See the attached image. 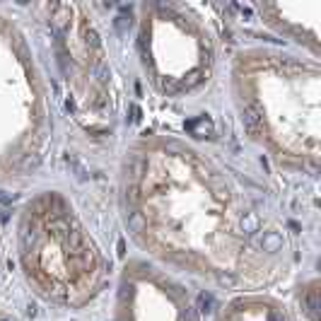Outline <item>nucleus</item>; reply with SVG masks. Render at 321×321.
<instances>
[{"mask_svg": "<svg viewBox=\"0 0 321 321\" xmlns=\"http://www.w3.org/2000/svg\"><path fill=\"white\" fill-rule=\"evenodd\" d=\"M113 206L135 254L222 297L275 290L295 273V239L275 203L184 133L123 138Z\"/></svg>", "mask_w": 321, "mask_h": 321, "instance_id": "1", "label": "nucleus"}, {"mask_svg": "<svg viewBox=\"0 0 321 321\" xmlns=\"http://www.w3.org/2000/svg\"><path fill=\"white\" fill-rule=\"evenodd\" d=\"M48 80L61 133L90 157L116 160L123 143V82L95 2H17Z\"/></svg>", "mask_w": 321, "mask_h": 321, "instance_id": "2", "label": "nucleus"}, {"mask_svg": "<svg viewBox=\"0 0 321 321\" xmlns=\"http://www.w3.org/2000/svg\"><path fill=\"white\" fill-rule=\"evenodd\" d=\"M227 104L239 135L271 169L317 181L321 167V61L273 41L241 44L225 61Z\"/></svg>", "mask_w": 321, "mask_h": 321, "instance_id": "3", "label": "nucleus"}, {"mask_svg": "<svg viewBox=\"0 0 321 321\" xmlns=\"http://www.w3.org/2000/svg\"><path fill=\"white\" fill-rule=\"evenodd\" d=\"M10 249L22 288L51 312L85 314L111 292L113 254L65 186L44 181L24 193Z\"/></svg>", "mask_w": 321, "mask_h": 321, "instance_id": "4", "label": "nucleus"}, {"mask_svg": "<svg viewBox=\"0 0 321 321\" xmlns=\"http://www.w3.org/2000/svg\"><path fill=\"white\" fill-rule=\"evenodd\" d=\"M130 53L150 97L169 107H196L225 75V39L213 5L143 0L128 7Z\"/></svg>", "mask_w": 321, "mask_h": 321, "instance_id": "5", "label": "nucleus"}, {"mask_svg": "<svg viewBox=\"0 0 321 321\" xmlns=\"http://www.w3.org/2000/svg\"><path fill=\"white\" fill-rule=\"evenodd\" d=\"M61 126L44 68L15 5H0V191L44 184Z\"/></svg>", "mask_w": 321, "mask_h": 321, "instance_id": "6", "label": "nucleus"}, {"mask_svg": "<svg viewBox=\"0 0 321 321\" xmlns=\"http://www.w3.org/2000/svg\"><path fill=\"white\" fill-rule=\"evenodd\" d=\"M107 321H206V317L191 283L128 251L116 263Z\"/></svg>", "mask_w": 321, "mask_h": 321, "instance_id": "7", "label": "nucleus"}, {"mask_svg": "<svg viewBox=\"0 0 321 321\" xmlns=\"http://www.w3.org/2000/svg\"><path fill=\"white\" fill-rule=\"evenodd\" d=\"M256 22L273 36L278 46L292 48L321 61V0L305 2H249Z\"/></svg>", "mask_w": 321, "mask_h": 321, "instance_id": "8", "label": "nucleus"}, {"mask_svg": "<svg viewBox=\"0 0 321 321\" xmlns=\"http://www.w3.org/2000/svg\"><path fill=\"white\" fill-rule=\"evenodd\" d=\"M208 321H305L283 295L273 290H249L225 295Z\"/></svg>", "mask_w": 321, "mask_h": 321, "instance_id": "9", "label": "nucleus"}, {"mask_svg": "<svg viewBox=\"0 0 321 321\" xmlns=\"http://www.w3.org/2000/svg\"><path fill=\"white\" fill-rule=\"evenodd\" d=\"M0 321H27L19 312H17L15 307L5 305V302H0Z\"/></svg>", "mask_w": 321, "mask_h": 321, "instance_id": "10", "label": "nucleus"}]
</instances>
